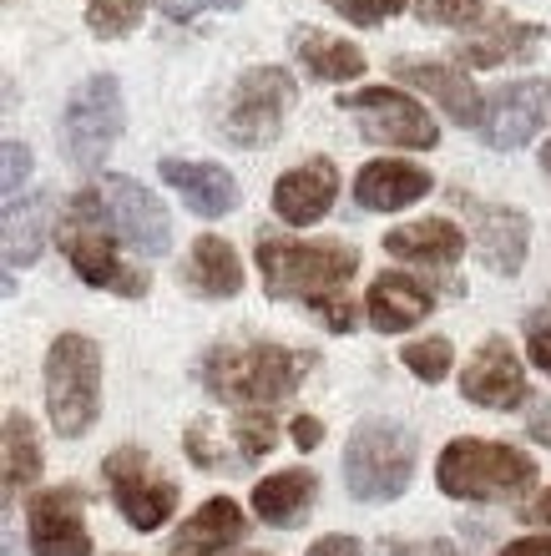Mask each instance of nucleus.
Wrapping results in <instances>:
<instances>
[{"instance_id":"1","label":"nucleus","mask_w":551,"mask_h":556,"mask_svg":"<svg viewBox=\"0 0 551 556\" xmlns=\"http://www.w3.org/2000/svg\"><path fill=\"white\" fill-rule=\"evenodd\" d=\"M304 380V359L284 344H263V339H233L208 350L203 384L208 395L238 410H268L278 400H289Z\"/></svg>"},{"instance_id":"2","label":"nucleus","mask_w":551,"mask_h":556,"mask_svg":"<svg viewBox=\"0 0 551 556\" xmlns=\"http://www.w3.org/2000/svg\"><path fill=\"white\" fill-rule=\"evenodd\" d=\"M259 274L263 289L274 299H329L354 278L360 268V253L345 249V243H293V238H259Z\"/></svg>"},{"instance_id":"3","label":"nucleus","mask_w":551,"mask_h":556,"mask_svg":"<svg viewBox=\"0 0 551 556\" xmlns=\"http://www.w3.org/2000/svg\"><path fill=\"white\" fill-rule=\"evenodd\" d=\"M436 481L455 501H511L537 481V460L496 440H450L440 451Z\"/></svg>"},{"instance_id":"4","label":"nucleus","mask_w":551,"mask_h":556,"mask_svg":"<svg viewBox=\"0 0 551 556\" xmlns=\"http://www.w3.org/2000/svg\"><path fill=\"white\" fill-rule=\"evenodd\" d=\"M97 405H102V354L87 334H61L46 354V410L57 435H87Z\"/></svg>"},{"instance_id":"5","label":"nucleus","mask_w":551,"mask_h":556,"mask_svg":"<svg viewBox=\"0 0 551 556\" xmlns=\"http://www.w3.org/2000/svg\"><path fill=\"white\" fill-rule=\"evenodd\" d=\"M415 476V435L395 420H364L345 445V485L354 501H395Z\"/></svg>"},{"instance_id":"6","label":"nucleus","mask_w":551,"mask_h":556,"mask_svg":"<svg viewBox=\"0 0 551 556\" xmlns=\"http://www.w3.org/2000/svg\"><path fill=\"white\" fill-rule=\"evenodd\" d=\"M107 228H112V213H107L102 188L82 192V198L66 207V218H61V249H66L72 268L87 278L91 289H112V293L137 299V293H147V278L116 258Z\"/></svg>"},{"instance_id":"7","label":"nucleus","mask_w":551,"mask_h":556,"mask_svg":"<svg viewBox=\"0 0 551 556\" xmlns=\"http://www.w3.org/2000/svg\"><path fill=\"white\" fill-rule=\"evenodd\" d=\"M293 97V76L284 66H253V72L238 76V87H233V102L223 112V137L238 147H263L274 142L284 117H289Z\"/></svg>"},{"instance_id":"8","label":"nucleus","mask_w":551,"mask_h":556,"mask_svg":"<svg viewBox=\"0 0 551 556\" xmlns=\"http://www.w3.org/2000/svg\"><path fill=\"white\" fill-rule=\"evenodd\" d=\"M274 410H233L228 425L223 420H198L188 430V455L192 466L203 470H223V476H238L253 460L274 451Z\"/></svg>"},{"instance_id":"9","label":"nucleus","mask_w":551,"mask_h":556,"mask_svg":"<svg viewBox=\"0 0 551 556\" xmlns=\"http://www.w3.org/2000/svg\"><path fill=\"white\" fill-rule=\"evenodd\" d=\"M122 137V91L116 76H91L72 91L66 117H61V142L76 167H102L112 142Z\"/></svg>"},{"instance_id":"10","label":"nucleus","mask_w":551,"mask_h":556,"mask_svg":"<svg viewBox=\"0 0 551 556\" xmlns=\"http://www.w3.org/2000/svg\"><path fill=\"white\" fill-rule=\"evenodd\" d=\"M339 106H345L349 117H360V132L370 137V142L415 147V152H425V147L440 142L430 112H425L421 102H410L405 91L364 87V91H354V97H339Z\"/></svg>"},{"instance_id":"11","label":"nucleus","mask_w":551,"mask_h":556,"mask_svg":"<svg viewBox=\"0 0 551 556\" xmlns=\"http://www.w3.org/2000/svg\"><path fill=\"white\" fill-rule=\"evenodd\" d=\"M102 476H107V485H112L116 511L127 516V527L158 531L162 521L173 516L177 485L167 481V476H158V470H152V460H147L142 451H112L102 460Z\"/></svg>"},{"instance_id":"12","label":"nucleus","mask_w":551,"mask_h":556,"mask_svg":"<svg viewBox=\"0 0 551 556\" xmlns=\"http://www.w3.org/2000/svg\"><path fill=\"white\" fill-rule=\"evenodd\" d=\"M102 198H107V213H112V228L122 233V243H132L137 253L158 258V253L173 249V223H167V207L132 177H102Z\"/></svg>"},{"instance_id":"13","label":"nucleus","mask_w":551,"mask_h":556,"mask_svg":"<svg viewBox=\"0 0 551 556\" xmlns=\"http://www.w3.org/2000/svg\"><path fill=\"white\" fill-rule=\"evenodd\" d=\"M547 122H551V87L537 81V76H526V81H506L491 97L486 117H480V137L501 147V152H511V147L531 142Z\"/></svg>"},{"instance_id":"14","label":"nucleus","mask_w":551,"mask_h":556,"mask_svg":"<svg viewBox=\"0 0 551 556\" xmlns=\"http://www.w3.org/2000/svg\"><path fill=\"white\" fill-rule=\"evenodd\" d=\"M82 491L57 485L30 501V552L36 556H91V536L82 521Z\"/></svg>"},{"instance_id":"15","label":"nucleus","mask_w":551,"mask_h":556,"mask_svg":"<svg viewBox=\"0 0 551 556\" xmlns=\"http://www.w3.org/2000/svg\"><path fill=\"white\" fill-rule=\"evenodd\" d=\"M461 395L480 410H511L526 400V369L516 365L506 339H486L461 375Z\"/></svg>"},{"instance_id":"16","label":"nucleus","mask_w":551,"mask_h":556,"mask_svg":"<svg viewBox=\"0 0 551 556\" xmlns=\"http://www.w3.org/2000/svg\"><path fill=\"white\" fill-rule=\"evenodd\" d=\"M465 218L476 223V249H480V264L491 274H516L526 264V218L516 207H496V203H480V198H461Z\"/></svg>"},{"instance_id":"17","label":"nucleus","mask_w":551,"mask_h":556,"mask_svg":"<svg viewBox=\"0 0 551 556\" xmlns=\"http://www.w3.org/2000/svg\"><path fill=\"white\" fill-rule=\"evenodd\" d=\"M334 192H339V173H334L329 157H309L299 162L293 173L278 177L274 188V213L293 228H309V223H320L324 213L334 207Z\"/></svg>"},{"instance_id":"18","label":"nucleus","mask_w":551,"mask_h":556,"mask_svg":"<svg viewBox=\"0 0 551 556\" xmlns=\"http://www.w3.org/2000/svg\"><path fill=\"white\" fill-rule=\"evenodd\" d=\"M385 253L400 258V264H421L425 274H446V268L465 253V238L455 223L425 218V223H405V228L385 233Z\"/></svg>"},{"instance_id":"19","label":"nucleus","mask_w":551,"mask_h":556,"mask_svg":"<svg viewBox=\"0 0 551 556\" xmlns=\"http://www.w3.org/2000/svg\"><path fill=\"white\" fill-rule=\"evenodd\" d=\"M162 182L173 192H183V203H188L198 218H223V213L238 207V182H233L223 167H213V162L167 157L162 162Z\"/></svg>"},{"instance_id":"20","label":"nucleus","mask_w":551,"mask_h":556,"mask_svg":"<svg viewBox=\"0 0 551 556\" xmlns=\"http://www.w3.org/2000/svg\"><path fill=\"white\" fill-rule=\"evenodd\" d=\"M390 72H395V81H405V87L430 91L450 112V122H461V127H480V117H486L476 87H471L461 72H450V66H436V61H395Z\"/></svg>"},{"instance_id":"21","label":"nucleus","mask_w":551,"mask_h":556,"mask_svg":"<svg viewBox=\"0 0 551 556\" xmlns=\"http://www.w3.org/2000/svg\"><path fill=\"white\" fill-rule=\"evenodd\" d=\"M425 192H430V173L410 167V162H370L354 177V203L364 213H390V207H405Z\"/></svg>"},{"instance_id":"22","label":"nucleus","mask_w":551,"mask_h":556,"mask_svg":"<svg viewBox=\"0 0 551 556\" xmlns=\"http://www.w3.org/2000/svg\"><path fill=\"white\" fill-rule=\"evenodd\" d=\"M364 308H370V324H375V329L395 334V329H415V324L436 308V299L425 293V283H415V278H405V274H379L375 283H370Z\"/></svg>"},{"instance_id":"23","label":"nucleus","mask_w":551,"mask_h":556,"mask_svg":"<svg viewBox=\"0 0 551 556\" xmlns=\"http://www.w3.org/2000/svg\"><path fill=\"white\" fill-rule=\"evenodd\" d=\"M238 536H243V511L228 496H213L208 506H198L183 521V531L173 536V552L177 556H223Z\"/></svg>"},{"instance_id":"24","label":"nucleus","mask_w":551,"mask_h":556,"mask_svg":"<svg viewBox=\"0 0 551 556\" xmlns=\"http://www.w3.org/2000/svg\"><path fill=\"white\" fill-rule=\"evenodd\" d=\"M314 491H320L314 470H278V476L253 485V511L268 527H299L314 506Z\"/></svg>"},{"instance_id":"25","label":"nucleus","mask_w":551,"mask_h":556,"mask_svg":"<svg viewBox=\"0 0 551 556\" xmlns=\"http://www.w3.org/2000/svg\"><path fill=\"white\" fill-rule=\"evenodd\" d=\"M183 278L203 299H233V293L243 289V268H238V258H233V249L223 238H198L188 264H183Z\"/></svg>"},{"instance_id":"26","label":"nucleus","mask_w":551,"mask_h":556,"mask_svg":"<svg viewBox=\"0 0 551 556\" xmlns=\"http://www.w3.org/2000/svg\"><path fill=\"white\" fill-rule=\"evenodd\" d=\"M293 51H299V61H304V72L320 76V81H354V76L364 72L360 51H354L349 41H339V36H329V30H320V26L293 30Z\"/></svg>"},{"instance_id":"27","label":"nucleus","mask_w":551,"mask_h":556,"mask_svg":"<svg viewBox=\"0 0 551 556\" xmlns=\"http://www.w3.org/2000/svg\"><path fill=\"white\" fill-rule=\"evenodd\" d=\"M547 41L541 26H516V21H501V26L480 30L471 41H461V61L465 66H506V61H526L537 56V46Z\"/></svg>"},{"instance_id":"28","label":"nucleus","mask_w":551,"mask_h":556,"mask_svg":"<svg viewBox=\"0 0 551 556\" xmlns=\"http://www.w3.org/2000/svg\"><path fill=\"white\" fill-rule=\"evenodd\" d=\"M46 198H11L5 203V268L30 264L41 253V223H46Z\"/></svg>"},{"instance_id":"29","label":"nucleus","mask_w":551,"mask_h":556,"mask_svg":"<svg viewBox=\"0 0 551 556\" xmlns=\"http://www.w3.org/2000/svg\"><path fill=\"white\" fill-rule=\"evenodd\" d=\"M41 476V445L36 430L21 410H5V496H15L21 485H30Z\"/></svg>"},{"instance_id":"30","label":"nucleus","mask_w":551,"mask_h":556,"mask_svg":"<svg viewBox=\"0 0 551 556\" xmlns=\"http://www.w3.org/2000/svg\"><path fill=\"white\" fill-rule=\"evenodd\" d=\"M87 26L107 41L116 36H132L142 26V0H87Z\"/></svg>"},{"instance_id":"31","label":"nucleus","mask_w":551,"mask_h":556,"mask_svg":"<svg viewBox=\"0 0 551 556\" xmlns=\"http://www.w3.org/2000/svg\"><path fill=\"white\" fill-rule=\"evenodd\" d=\"M400 359L410 365V375H415V380L440 384L455 354H450V339H415V344H405V354H400Z\"/></svg>"},{"instance_id":"32","label":"nucleus","mask_w":551,"mask_h":556,"mask_svg":"<svg viewBox=\"0 0 551 556\" xmlns=\"http://www.w3.org/2000/svg\"><path fill=\"white\" fill-rule=\"evenodd\" d=\"M324 5H334L354 26H385L390 15L405 11V0H324Z\"/></svg>"},{"instance_id":"33","label":"nucleus","mask_w":551,"mask_h":556,"mask_svg":"<svg viewBox=\"0 0 551 556\" xmlns=\"http://www.w3.org/2000/svg\"><path fill=\"white\" fill-rule=\"evenodd\" d=\"M415 15L430 26H465L480 15V0H415Z\"/></svg>"},{"instance_id":"34","label":"nucleus","mask_w":551,"mask_h":556,"mask_svg":"<svg viewBox=\"0 0 551 556\" xmlns=\"http://www.w3.org/2000/svg\"><path fill=\"white\" fill-rule=\"evenodd\" d=\"M314 314H320L329 329H339V334H349V329H354V304H349V299H339V293L314 299Z\"/></svg>"},{"instance_id":"35","label":"nucleus","mask_w":551,"mask_h":556,"mask_svg":"<svg viewBox=\"0 0 551 556\" xmlns=\"http://www.w3.org/2000/svg\"><path fill=\"white\" fill-rule=\"evenodd\" d=\"M243 0H158L162 15H173V21H188L198 11H238Z\"/></svg>"},{"instance_id":"36","label":"nucleus","mask_w":551,"mask_h":556,"mask_svg":"<svg viewBox=\"0 0 551 556\" xmlns=\"http://www.w3.org/2000/svg\"><path fill=\"white\" fill-rule=\"evenodd\" d=\"M26 173H30V152L21 142H5V203H11L15 192H21Z\"/></svg>"},{"instance_id":"37","label":"nucleus","mask_w":551,"mask_h":556,"mask_svg":"<svg viewBox=\"0 0 551 556\" xmlns=\"http://www.w3.org/2000/svg\"><path fill=\"white\" fill-rule=\"evenodd\" d=\"M526 344H531V359L551 375V314H537V319L526 324Z\"/></svg>"},{"instance_id":"38","label":"nucleus","mask_w":551,"mask_h":556,"mask_svg":"<svg viewBox=\"0 0 551 556\" xmlns=\"http://www.w3.org/2000/svg\"><path fill=\"white\" fill-rule=\"evenodd\" d=\"M309 556H364L354 536H320V542L309 546Z\"/></svg>"},{"instance_id":"39","label":"nucleus","mask_w":551,"mask_h":556,"mask_svg":"<svg viewBox=\"0 0 551 556\" xmlns=\"http://www.w3.org/2000/svg\"><path fill=\"white\" fill-rule=\"evenodd\" d=\"M289 435H293V445H299V451H314V445L324 440V425L309 420V415H299V420L289 425Z\"/></svg>"},{"instance_id":"40","label":"nucleus","mask_w":551,"mask_h":556,"mask_svg":"<svg viewBox=\"0 0 551 556\" xmlns=\"http://www.w3.org/2000/svg\"><path fill=\"white\" fill-rule=\"evenodd\" d=\"M390 556H465V552H455L450 542H400Z\"/></svg>"},{"instance_id":"41","label":"nucleus","mask_w":551,"mask_h":556,"mask_svg":"<svg viewBox=\"0 0 551 556\" xmlns=\"http://www.w3.org/2000/svg\"><path fill=\"white\" fill-rule=\"evenodd\" d=\"M501 556H551V536H522V542L501 546Z\"/></svg>"},{"instance_id":"42","label":"nucleus","mask_w":551,"mask_h":556,"mask_svg":"<svg viewBox=\"0 0 551 556\" xmlns=\"http://www.w3.org/2000/svg\"><path fill=\"white\" fill-rule=\"evenodd\" d=\"M526 430H531V440H541V445L551 451V405H537L531 420H526Z\"/></svg>"},{"instance_id":"43","label":"nucleus","mask_w":551,"mask_h":556,"mask_svg":"<svg viewBox=\"0 0 551 556\" xmlns=\"http://www.w3.org/2000/svg\"><path fill=\"white\" fill-rule=\"evenodd\" d=\"M526 521H531V527H551V491H541L537 501H531V506H526Z\"/></svg>"},{"instance_id":"44","label":"nucleus","mask_w":551,"mask_h":556,"mask_svg":"<svg viewBox=\"0 0 551 556\" xmlns=\"http://www.w3.org/2000/svg\"><path fill=\"white\" fill-rule=\"evenodd\" d=\"M541 167H547V173H551V142H547V152H541Z\"/></svg>"}]
</instances>
